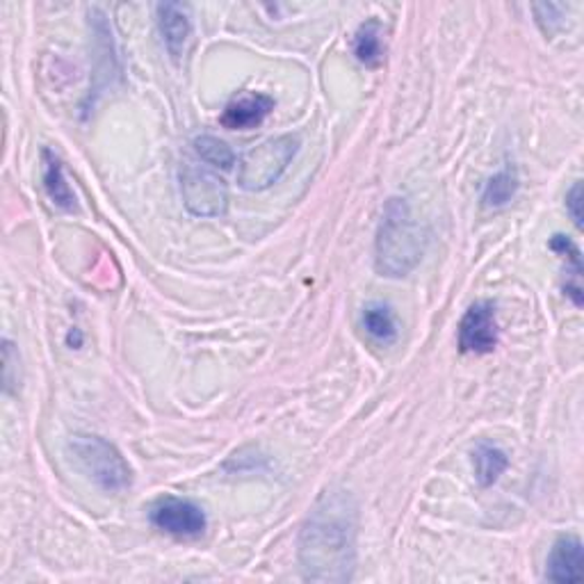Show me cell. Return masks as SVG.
<instances>
[{
	"instance_id": "8fae6325",
	"label": "cell",
	"mask_w": 584,
	"mask_h": 584,
	"mask_svg": "<svg viewBox=\"0 0 584 584\" xmlns=\"http://www.w3.org/2000/svg\"><path fill=\"white\" fill-rule=\"evenodd\" d=\"M41 160H44V187L48 199L62 210H76V194H73L71 185L64 179V167L60 158L51 149H44Z\"/></svg>"
},
{
	"instance_id": "7a4b0ae2",
	"label": "cell",
	"mask_w": 584,
	"mask_h": 584,
	"mask_svg": "<svg viewBox=\"0 0 584 584\" xmlns=\"http://www.w3.org/2000/svg\"><path fill=\"white\" fill-rule=\"evenodd\" d=\"M425 229L406 199H391L384 208L375 240V270L381 277H406L425 254Z\"/></svg>"
},
{
	"instance_id": "9c48e42d",
	"label": "cell",
	"mask_w": 584,
	"mask_h": 584,
	"mask_svg": "<svg viewBox=\"0 0 584 584\" xmlns=\"http://www.w3.org/2000/svg\"><path fill=\"white\" fill-rule=\"evenodd\" d=\"M582 567H584V552L582 542L575 534H567L559 537L548 555V569L546 577L557 584H569L582 580Z\"/></svg>"
},
{
	"instance_id": "30bf717a",
	"label": "cell",
	"mask_w": 584,
	"mask_h": 584,
	"mask_svg": "<svg viewBox=\"0 0 584 584\" xmlns=\"http://www.w3.org/2000/svg\"><path fill=\"white\" fill-rule=\"evenodd\" d=\"M158 12V28L165 41V48L174 60H179L185 51V44L192 31L190 8L181 3H162L156 8Z\"/></svg>"
},
{
	"instance_id": "8992f818",
	"label": "cell",
	"mask_w": 584,
	"mask_h": 584,
	"mask_svg": "<svg viewBox=\"0 0 584 584\" xmlns=\"http://www.w3.org/2000/svg\"><path fill=\"white\" fill-rule=\"evenodd\" d=\"M149 521L177 539H199L208 527L204 509L187 498L162 496L149 507Z\"/></svg>"
},
{
	"instance_id": "5bb4252c",
	"label": "cell",
	"mask_w": 584,
	"mask_h": 584,
	"mask_svg": "<svg viewBox=\"0 0 584 584\" xmlns=\"http://www.w3.org/2000/svg\"><path fill=\"white\" fill-rule=\"evenodd\" d=\"M363 329L368 331L370 338H375L377 343H396L398 338V323H396V313L391 306H386L381 302H373L363 308L361 315Z\"/></svg>"
},
{
	"instance_id": "2e32d148",
	"label": "cell",
	"mask_w": 584,
	"mask_h": 584,
	"mask_svg": "<svg viewBox=\"0 0 584 584\" xmlns=\"http://www.w3.org/2000/svg\"><path fill=\"white\" fill-rule=\"evenodd\" d=\"M519 192V174L514 167H504L502 172L489 179L484 192H482V204L486 208H504L514 194Z\"/></svg>"
},
{
	"instance_id": "4fadbf2b",
	"label": "cell",
	"mask_w": 584,
	"mask_h": 584,
	"mask_svg": "<svg viewBox=\"0 0 584 584\" xmlns=\"http://www.w3.org/2000/svg\"><path fill=\"white\" fill-rule=\"evenodd\" d=\"M354 56L361 64L379 69L386 60V41H384V28L377 19L365 21L363 26L354 35Z\"/></svg>"
},
{
	"instance_id": "52a82bcc",
	"label": "cell",
	"mask_w": 584,
	"mask_h": 584,
	"mask_svg": "<svg viewBox=\"0 0 584 584\" xmlns=\"http://www.w3.org/2000/svg\"><path fill=\"white\" fill-rule=\"evenodd\" d=\"M498 345L496 306L491 302L473 304L459 325V350L461 354H491Z\"/></svg>"
},
{
	"instance_id": "6da1fadb",
	"label": "cell",
	"mask_w": 584,
	"mask_h": 584,
	"mask_svg": "<svg viewBox=\"0 0 584 584\" xmlns=\"http://www.w3.org/2000/svg\"><path fill=\"white\" fill-rule=\"evenodd\" d=\"M356 500L340 489L325 491L313 504L300 534L304 580L350 582L356 569Z\"/></svg>"
},
{
	"instance_id": "ba28073f",
	"label": "cell",
	"mask_w": 584,
	"mask_h": 584,
	"mask_svg": "<svg viewBox=\"0 0 584 584\" xmlns=\"http://www.w3.org/2000/svg\"><path fill=\"white\" fill-rule=\"evenodd\" d=\"M275 99L260 92H245L235 96V99L222 112V126L229 131H250L260 126L263 121L272 114Z\"/></svg>"
},
{
	"instance_id": "ac0fdd59",
	"label": "cell",
	"mask_w": 584,
	"mask_h": 584,
	"mask_svg": "<svg viewBox=\"0 0 584 584\" xmlns=\"http://www.w3.org/2000/svg\"><path fill=\"white\" fill-rule=\"evenodd\" d=\"M567 210L573 219V224L582 227V181H575L573 187L567 192Z\"/></svg>"
},
{
	"instance_id": "9a60e30c",
	"label": "cell",
	"mask_w": 584,
	"mask_h": 584,
	"mask_svg": "<svg viewBox=\"0 0 584 584\" xmlns=\"http://www.w3.org/2000/svg\"><path fill=\"white\" fill-rule=\"evenodd\" d=\"M509 459L504 454V450H500L498 446L491 443H479L473 450V469H475V477L482 486H491L500 479V475L507 471Z\"/></svg>"
},
{
	"instance_id": "3957f363",
	"label": "cell",
	"mask_w": 584,
	"mask_h": 584,
	"mask_svg": "<svg viewBox=\"0 0 584 584\" xmlns=\"http://www.w3.org/2000/svg\"><path fill=\"white\" fill-rule=\"evenodd\" d=\"M69 448L81 469L87 473V477L99 484L104 491L117 494L131 486L133 471L129 461L110 441H106V438L94 434H78L71 438Z\"/></svg>"
},
{
	"instance_id": "277c9868",
	"label": "cell",
	"mask_w": 584,
	"mask_h": 584,
	"mask_svg": "<svg viewBox=\"0 0 584 584\" xmlns=\"http://www.w3.org/2000/svg\"><path fill=\"white\" fill-rule=\"evenodd\" d=\"M300 151V137L297 135H279L272 139H265L263 144L254 146L238 162V183L242 190L263 192L272 187L285 169L290 167L292 158Z\"/></svg>"
},
{
	"instance_id": "e0dca14e",
	"label": "cell",
	"mask_w": 584,
	"mask_h": 584,
	"mask_svg": "<svg viewBox=\"0 0 584 584\" xmlns=\"http://www.w3.org/2000/svg\"><path fill=\"white\" fill-rule=\"evenodd\" d=\"M194 149H197V154L202 156L204 162H208L212 167L229 169L235 162V154L231 151V146L219 137H212V135H202V137L194 139Z\"/></svg>"
},
{
	"instance_id": "7c38bea8",
	"label": "cell",
	"mask_w": 584,
	"mask_h": 584,
	"mask_svg": "<svg viewBox=\"0 0 584 584\" xmlns=\"http://www.w3.org/2000/svg\"><path fill=\"white\" fill-rule=\"evenodd\" d=\"M550 250L555 254L562 256L567 260V270H564V292L567 297L580 308L584 302V292H582V258H580V250L573 245V240H569L567 235H552L550 240Z\"/></svg>"
},
{
	"instance_id": "5b68a950",
	"label": "cell",
	"mask_w": 584,
	"mask_h": 584,
	"mask_svg": "<svg viewBox=\"0 0 584 584\" xmlns=\"http://www.w3.org/2000/svg\"><path fill=\"white\" fill-rule=\"evenodd\" d=\"M181 194L187 212L194 217H222L229 208V190L224 179L208 169L187 162L181 169Z\"/></svg>"
}]
</instances>
